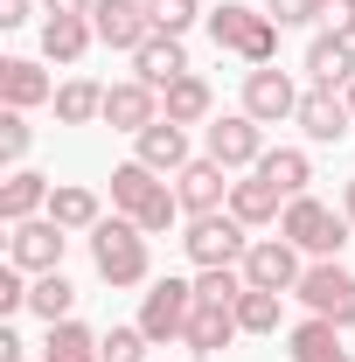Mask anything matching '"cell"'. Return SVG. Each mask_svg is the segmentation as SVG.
Masks as SVG:
<instances>
[{
	"label": "cell",
	"instance_id": "28",
	"mask_svg": "<svg viewBox=\"0 0 355 362\" xmlns=\"http://www.w3.org/2000/svg\"><path fill=\"white\" fill-rule=\"evenodd\" d=\"M49 216L63 230H98L105 223V202H98V188H84V181H63V188L49 195Z\"/></svg>",
	"mask_w": 355,
	"mask_h": 362
},
{
	"label": "cell",
	"instance_id": "18",
	"mask_svg": "<svg viewBox=\"0 0 355 362\" xmlns=\"http://www.w3.org/2000/svg\"><path fill=\"white\" fill-rule=\"evenodd\" d=\"M237 334H244V327H237V307H216V300H195V320H188L181 349H188V356H223V349H230Z\"/></svg>",
	"mask_w": 355,
	"mask_h": 362
},
{
	"label": "cell",
	"instance_id": "40",
	"mask_svg": "<svg viewBox=\"0 0 355 362\" xmlns=\"http://www.w3.org/2000/svg\"><path fill=\"white\" fill-rule=\"evenodd\" d=\"M21 349H28V341H21L14 327H0V362H21Z\"/></svg>",
	"mask_w": 355,
	"mask_h": 362
},
{
	"label": "cell",
	"instance_id": "38",
	"mask_svg": "<svg viewBox=\"0 0 355 362\" xmlns=\"http://www.w3.org/2000/svg\"><path fill=\"white\" fill-rule=\"evenodd\" d=\"M320 21H327V35H349V42H355V0H327Z\"/></svg>",
	"mask_w": 355,
	"mask_h": 362
},
{
	"label": "cell",
	"instance_id": "8",
	"mask_svg": "<svg viewBox=\"0 0 355 362\" xmlns=\"http://www.w3.org/2000/svg\"><path fill=\"white\" fill-rule=\"evenodd\" d=\"M202 153L223 160L230 175H237V168H258V160H265V126H258L251 112H223V119L202 126Z\"/></svg>",
	"mask_w": 355,
	"mask_h": 362
},
{
	"label": "cell",
	"instance_id": "25",
	"mask_svg": "<svg viewBox=\"0 0 355 362\" xmlns=\"http://www.w3.org/2000/svg\"><path fill=\"white\" fill-rule=\"evenodd\" d=\"M42 362H105V334H91L84 320L70 314V320H56V327H49Z\"/></svg>",
	"mask_w": 355,
	"mask_h": 362
},
{
	"label": "cell",
	"instance_id": "21",
	"mask_svg": "<svg viewBox=\"0 0 355 362\" xmlns=\"http://www.w3.org/2000/svg\"><path fill=\"white\" fill-rule=\"evenodd\" d=\"M307 77H313V84H327V90H349L355 84V42H349V35H313Z\"/></svg>",
	"mask_w": 355,
	"mask_h": 362
},
{
	"label": "cell",
	"instance_id": "35",
	"mask_svg": "<svg viewBox=\"0 0 355 362\" xmlns=\"http://www.w3.org/2000/svg\"><path fill=\"white\" fill-rule=\"evenodd\" d=\"M195 14H202V0H153V28L161 35H188Z\"/></svg>",
	"mask_w": 355,
	"mask_h": 362
},
{
	"label": "cell",
	"instance_id": "14",
	"mask_svg": "<svg viewBox=\"0 0 355 362\" xmlns=\"http://www.w3.org/2000/svg\"><path fill=\"white\" fill-rule=\"evenodd\" d=\"M175 195H181V216H216V209H230V168L223 160H188L175 175Z\"/></svg>",
	"mask_w": 355,
	"mask_h": 362
},
{
	"label": "cell",
	"instance_id": "34",
	"mask_svg": "<svg viewBox=\"0 0 355 362\" xmlns=\"http://www.w3.org/2000/svg\"><path fill=\"white\" fill-rule=\"evenodd\" d=\"M146 349H153V341H146V327H105V362H146Z\"/></svg>",
	"mask_w": 355,
	"mask_h": 362
},
{
	"label": "cell",
	"instance_id": "10",
	"mask_svg": "<svg viewBox=\"0 0 355 362\" xmlns=\"http://www.w3.org/2000/svg\"><path fill=\"white\" fill-rule=\"evenodd\" d=\"M188 258H195V272L202 265H244V251H251V237H244V223L230 216V209H216V216H188Z\"/></svg>",
	"mask_w": 355,
	"mask_h": 362
},
{
	"label": "cell",
	"instance_id": "39",
	"mask_svg": "<svg viewBox=\"0 0 355 362\" xmlns=\"http://www.w3.org/2000/svg\"><path fill=\"white\" fill-rule=\"evenodd\" d=\"M28 7H35V0H0V28H21V21H28Z\"/></svg>",
	"mask_w": 355,
	"mask_h": 362
},
{
	"label": "cell",
	"instance_id": "20",
	"mask_svg": "<svg viewBox=\"0 0 355 362\" xmlns=\"http://www.w3.org/2000/svg\"><path fill=\"white\" fill-rule=\"evenodd\" d=\"M91 42H98V28H91V14H49L42 21V56L49 63H84L91 56Z\"/></svg>",
	"mask_w": 355,
	"mask_h": 362
},
{
	"label": "cell",
	"instance_id": "30",
	"mask_svg": "<svg viewBox=\"0 0 355 362\" xmlns=\"http://www.w3.org/2000/svg\"><path fill=\"white\" fill-rule=\"evenodd\" d=\"M70 307H77V286H70L63 272H42V279L28 286V314L49 320V327H56V320H70Z\"/></svg>",
	"mask_w": 355,
	"mask_h": 362
},
{
	"label": "cell",
	"instance_id": "19",
	"mask_svg": "<svg viewBox=\"0 0 355 362\" xmlns=\"http://www.w3.org/2000/svg\"><path fill=\"white\" fill-rule=\"evenodd\" d=\"M49 195H56V181L35 175V168H14L7 188H0V223H28V216H49Z\"/></svg>",
	"mask_w": 355,
	"mask_h": 362
},
{
	"label": "cell",
	"instance_id": "42",
	"mask_svg": "<svg viewBox=\"0 0 355 362\" xmlns=\"http://www.w3.org/2000/svg\"><path fill=\"white\" fill-rule=\"evenodd\" d=\"M342 216H349V223H355V181H349V188H342Z\"/></svg>",
	"mask_w": 355,
	"mask_h": 362
},
{
	"label": "cell",
	"instance_id": "1",
	"mask_svg": "<svg viewBox=\"0 0 355 362\" xmlns=\"http://www.w3.org/2000/svg\"><path fill=\"white\" fill-rule=\"evenodd\" d=\"M112 209H119V216H133L146 237H161V230H175L181 195L153 175L146 160H126V168H112Z\"/></svg>",
	"mask_w": 355,
	"mask_h": 362
},
{
	"label": "cell",
	"instance_id": "43",
	"mask_svg": "<svg viewBox=\"0 0 355 362\" xmlns=\"http://www.w3.org/2000/svg\"><path fill=\"white\" fill-rule=\"evenodd\" d=\"M342 98H349V112H355V84H349V90H342Z\"/></svg>",
	"mask_w": 355,
	"mask_h": 362
},
{
	"label": "cell",
	"instance_id": "33",
	"mask_svg": "<svg viewBox=\"0 0 355 362\" xmlns=\"http://www.w3.org/2000/svg\"><path fill=\"white\" fill-rule=\"evenodd\" d=\"M28 146H35L28 112H0V160H7V168H21V160H28Z\"/></svg>",
	"mask_w": 355,
	"mask_h": 362
},
{
	"label": "cell",
	"instance_id": "6",
	"mask_svg": "<svg viewBox=\"0 0 355 362\" xmlns=\"http://www.w3.org/2000/svg\"><path fill=\"white\" fill-rule=\"evenodd\" d=\"M293 293L307 300V314H313V320H334L342 334L355 327V272H349V265H334V258H313L307 279H300Z\"/></svg>",
	"mask_w": 355,
	"mask_h": 362
},
{
	"label": "cell",
	"instance_id": "13",
	"mask_svg": "<svg viewBox=\"0 0 355 362\" xmlns=\"http://www.w3.org/2000/svg\"><path fill=\"white\" fill-rule=\"evenodd\" d=\"M237 112H251V119H258V126H279V119H293V112H300V84H293V77H286V70H244V105H237Z\"/></svg>",
	"mask_w": 355,
	"mask_h": 362
},
{
	"label": "cell",
	"instance_id": "31",
	"mask_svg": "<svg viewBox=\"0 0 355 362\" xmlns=\"http://www.w3.org/2000/svg\"><path fill=\"white\" fill-rule=\"evenodd\" d=\"M279 300H286V293L244 286V293H237V327H244V334H279Z\"/></svg>",
	"mask_w": 355,
	"mask_h": 362
},
{
	"label": "cell",
	"instance_id": "17",
	"mask_svg": "<svg viewBox=\"0 0 355 362\" xmlns=\"http://www.w3.org/2000/svg\"><path fill=\"white\" fill-rule=\"evenodd\" d=\"M133 160H146L153 175H181V168H188V126H175V119L161 112L146 133H133Z\"/></svg>",
	"mask_w": 355,
	"mask_h": 362
},
{
	"label": "cell",
	"instance_id": "41",
	"mask_svg": "<svg viewBox=\"0 0 355 362\" xmlns=\"http://www.w3.org/2000/svg\"><path fill=\"white\" fill-rule=\"evenodd\" d=\"M49 14H91V7H98V0H42Z\"/></svg>",
	"mask_w": 355,
	"mask_h": 362
},
{
	"label": "cell",
	"instance_id": "36",
	"mask_svg": "<svg viewBox=\"0 0 355 362\" xmlns=\"http://www.w3.org/2000/svg\"><path fill=\"white\" fill-rule=\"evenodd\" d=\"M265 14L279 21V28H307V21L327 14V0H265Z\"/></svg>",
	"mask_w": 355,
	"mask_h": 362
},
{
	"label": "cell",
	"instance_id": "15",
	"mask_svg": "<svg viewBox=\"0 0 355 362\" xmlns=\"http://www.w3.org/2000/svg\"><path fill=\"white\" fill-rule=\"evenodd\" d=\"M161 119V90L139 84V77H126V84H105V126L112 133H146Z\"/></svg>",
	"mask_w": 355,
	"mask_h": 362
},
{
	"label": "cell",
	"instance_id": "3",
	"mask_svg": "<svg viewBox=\"0 0 355 362\" xmlns=\"http://www.w3.org/2000/svg\"><path fill=\"white\" fill-rule=\"evenodd\" d=\"M84 237H91V265L105 286H146V230L133 216H105Z\"/></svg>",
	"mask_w": 355,
	"mask_h": 362
},
{
	"label": "cell",
	"instance_id": "32",
	"mask_svg": "<svg viewBox=\"0 0 355 362\" xmlns=\"http://www.w3.org/2000/svg\"><path fill=\"white\" fill-rule=\"evenodd\" d=\"M251 279H244V265H202L195 272V293L202 300H216V307H237V293H244Z\"/></svg>",
	"mask_w": 355,
	"mask_h": 362
},
{
	"label": "cell",
	"instance_id": "9",
	"mask_svg": "<svg viewBox=\"0 0 355 362\" xmlns=\"http://www.w3.org/2000/svg\"><path fill=\"white\" fill-rule=\"evenodd\" d=\"M91 28H98L105 49H126V56H139V49L161 35L153 28V0H98L91 7Z\"/></svg>",
	"mask_w": 355,
	"mask_h": 362
},
{
	"label": "cell",
	"instance_id": "23",
	"mask_svg": "<svg viewBox=\"0 0 355 362\" xmlns=\"http://www.w3.org/2000/svg\"><path fill=\"white\" fill-rule=\"evenodd\" d=\"M161 112H168L175 126H209V119H216V90L188 70V77H175V84L161 90Z\"/></svg>",
	"mask_w": 355,
	"mask_h": 362
},
{
	"label": "cell",
	"instance_id": "2",
	"mask_svg": "<svg viewBox=\"0 0 355 362\" xmlns=\"http://www.w3.org/2000/svg\"><path fill=\"white\" fill-rule=\"evenodd\" d=\"M209 42H216V49H230V56H244L251 70H265L272 56H279V21H272L265 7L223 0V7H209Z\"/></svg>",
	"mask_w": 355,
	"mask_h": 362
},
{
	"label": "cell",
	"instance_id": "26",
	"mask_svg": "<svg viewBox=\"0 0 355 362\" xmlns=\"http://www.w3.org/2000/svg\"><path fill=\"white\" fill-rule=\"evenodd\" d=\"M251 175H265L272 188H279V195L293 202V195H307V181H313V160L300 153V146H265V160H258Z\"/></svg>",
	"mask_w": 355,
	"mask_h": 362
},
{
	"label": "cell",
	"instance_id": "4",
	"mask_svg": "<svg viewBox=\"0 0 355 362\" xmlns=\"http://www.w3.org/2000/svg\"><path fill=\"white\" fill-rule=\"evenodd\" d=\"M349 216L342 209H327V202H313V195H293L286 202V216H279V237L286 244H300L307 258H342V244H349Z\"/></svg>",
	"mask_w": 355,
	"mask_h": 362
},
{
	"label": "cell",
	"instance_id": "11",
	"mask_svg": "<svg viewBox=\"0 0 355 362\" xmlns=\"http://www.w3.org/2000/svg\"><path fill=\"white\" fill-rule=\"evenodd\" d=\"M293 126H300L313 146H334V139H349V133H355V112H349V98H342V90L307 84V90H300V112H293Z\"/></svg>",
	"mask_w": 355,
	"mask_h": 362
},
{
	"label": "cell",
	"instance_id": "16",
	"mask_svg": "<svg viewBox=\"0 0 355 362\" xmlns=\"http://www.w3.org/2000/svg\"><path fill=\"white\" fill-rule=\"evenodd\" d=\"M0 105L7 112H35V105H56V77L28 56H7L0 63Z\"/></svg>",
	"mask_w": 355,
	"mask_h": 362
},
{
	"label": "cell",
	"instance_id": "24",
	"mask_svg": "<svg viewBox=\"0 0 355 362\" xmlns=\"http://www.w3.org/2000/svg\"><path fill=\"white\" fill-rule=\"evenodd\" d=\"M133 77L153 90H168L175 77H188V49H181V35H153V42L133 56Z\"/></svg>",
	"mask_w": 355,
	"mask_h": 362
},
{
	"label": "cell",
	"instance_id": "27",
	"mask_svg": "<svg viewBox=\"0 0 355 362\" xmlns=\"http://www.w3.org/2000/svg\"><path fill=\"white\" fill-rule=\"evenodd\" d=\"M293 362H355L349 356V341H342V327H334V320H300V327H293Z\"/></svg>",
	"mask_w": 355,
	"mask_h": 362
},
{
	"label": "cell",
	"instance_id": "7",
	"mask_svg": "<svg viewBox=\"0 0 355 362\" xmlns=\"http://www.w3.org/2000/svg\"><path fill=\"white\" fill-rule=\"evenodd\" d=\"M63 244H70V230L56 223V216L7 223V265H21L28 279H42V272H63Z\"/></svg>",
	"mask_w": 355,
	"mask_h": 362
},
{
	"label": "cell",
	"instance_id": "5",
	"mask_svg": "<svg viewBox=\"0 0 355 362\" xmlns=\"http://www.w3.org/2000/svg\"><path fill=\"white\" fill-rule=\"evenodd\" d=\"M195 279H153L146 286V300H139V327H146V341L153 349H168L188 334V320H195Z\"/></svg>",
	"mask_w": 355,
	"mask_h": 362
},
{
	"label": "cell",
	"instance_id": "29",
	"mask_svg": "<svg viewBox=\"0 0 355 362\" xmlns=\"http://www.w3.org/2000/svg\"><path fill=\"white\" fill-rule=\"evenodd\" d=\"M56 119H63V126H91V119H105V84H91V77L56 84Z\"/></svg>",
	"mask_w": 355,
	"mask_h": 362
},
{
	"label": "cell",
	"instance_id": "37",
	"mask_svg": "<svg viewBox=\"0 0 355 362\" xmlns=\"http://www.w3.org/2000/svg\"><path fill=\"white\" fill-rule=\"evenodd\" d=\"M28 286H35V279L21 265H0V314H21V307H28Z\"/></svg>",
	"mask_w": 355,
	"mask_h": 362
},
{
	"label": "cell",
	"instance_id": "12",
	"mask_svg": "<svg viewBox=\"0 0 355 362\" xmlns=\"http://www.w3.org/2000/svg\"><path fill=\"white\" fill-rule=\"evenodd\" d=\"M300 258H307L300 244H286V237H258V244L244 251V279H251V286H265V293H293V286L307 279Z\"/></svg>",
	"mask_w": 355,
	"mask_h": 362
},
{
	"label": "cell",
	"instance_id": "22",
	"mask_svg": "<svg viewBox=\"0 0 355 362\" xmlns=\"http://www.w3.org/2000/svg\"><path fill=\"white\" fill-rule=\"evenodd\" d=\"M230 216L244 230H258V223H279L286 216V195L272 188L265 175H251V181H230Z\"/></svg>",
	"mask_w": 355,
	"mask_h": 362
}]
</instances>
